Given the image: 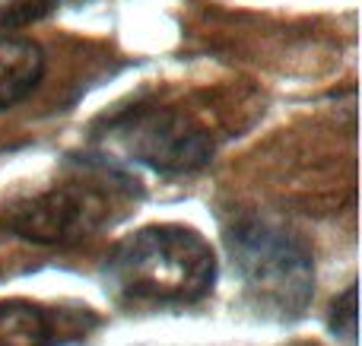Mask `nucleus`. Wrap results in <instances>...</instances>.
<instances>
[{
  "label": "nucleus",
  "mask_w": 362,
  "mask_h": 346,
  "mask_svg": "<svg viewBox=\"0 0 362 346\" xmlns=\"http://www.w3.org/2000/svg\"><path fill=\"white\" fill-rule=\"evenodd\" d=\"M105 283L134 309H181L216 283V251L191 226L153 222L121 239L105 261Z\"/></svg>",
  "instance_id": "f03ea898"
},
{
  "label": "nucleus",
  "mask_w": 362,
  "mask_h": 346,
  "mask_svg": "<svg viewBox=\"0 0 362 346\" xmlns=\"http://www.w3.org/2000/svg\"><path fill=\"white\" fill-rule=\"evenodd\" d=\"M54 6V0H13L0 10V29L4 25H23L29 19H38Z\"/></svg>",
  "instance_id": "6e6552de"
},
{
  "label": "nucleus",
  "mask_w": 362,
  "mask_h": 346,
  "mask_svg": "<svg viewBox=\"0 0 362 346\" xmlns=\"http://www.w3.org/2000/svg\"><path fill=\"white\" fill-rule=\"evenodd\" d=\"M61 324L32 299H0V346H57Z\"/></svg>",
  "instance_id": "423d86ee"
},
{
  "label": "nucleus",
  "mask_w": 362,
  "mask_h": 346,
  "mask_svg": "<svg viewBox=\"0 0 362 346\" xmlns=\"http://www.w3.org/2000/svg\"><path fill=\"white\" fill-rule=\"evenodd\" d=\"M356 283L346 286L344 296L331 305V330L344 340H356Z\"/></svg>",
  "instance_id": "0eeeda50"
},
{
  "label": "nucleus",
  "mask_w": 362,
  "mask_h": 346,
  "mask_svg": "<svg viewBox=\"0 0 362 346\" xmlns=\"http://www.w3.org/2000/svg\"><path fill=\"white\" fill-rule=\"evenodd\" d=\"M105 146L159 175H191L216 156L219 137L181 102H137L105 124Z\"/></svg>",
  "instance_id": "20e7f679"
},
{
  "label": "nucleus",
  "mask_w": 362,
  "mask_h": 346,
  "mask_svg": "<svg viewBox=\"0 0 362 346\" xmlns=\"http://www.w3.org/2000/svg\"><path fill=\"white\" fill-rule=\"evenodd\" d=\"M226 251L257 315L296 321L315 299V254L289 226L261 213H238L226 226Z\"/></svg>",
  "instance_id": "7ed1b4c3"
},
{
  "label": "nucleus",
  "mask_w": 362,
  "mask_h": 346,
  "mask_svg": "<svg viewBox=\"0 0 362 346\" xmlns=\"http://www.w3.org/2000/svg\"><path fill=\"white\" fill-rule=\"evenodd\" d=\"M45 76V51L32 38H0V112L19 105Z\"/></svg>",
  "instance_id": "39448f33"
},
{
  "label": "nucleus",
  "mask_w": 362,
  "mask_h": 346,
  "mask_svg": "<svg viewBox=\"0 0 362 346\" xmlns=\"http://www.w3.org/2000/svg\"><path fill=\"white\" fill-rule=\"evenodd\" d=\"M137 197V181L118 165L93 159L70 162L0 201V239L74 245L124 220Z\"/></svg>",
  "instance_id": "f257e3e1"
}]
</instances>
